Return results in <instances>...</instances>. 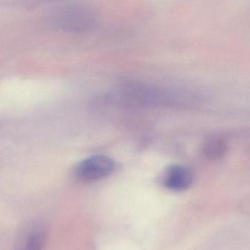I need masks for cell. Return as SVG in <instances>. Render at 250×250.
Instances as JSON below:
<instances>
[{
	"instance_id": "5",
	"label": "cell",
	"mask_w": 250,
	"mask_h": 250,
	"mask_svg": "<svg viewBox=\"0 0 250 250\" xmlns=\"http://www.w3.org/2000/svg\"><path fill=\"white\" fill-rule=\"evenodd\" d=\"M203 151L209 159H220L226 153L227 145L222 139H210L205 143Z\"/></svg>"
},
{
	"instance_id": "4",
	"label": "cell",
	"mask_w": 250,
	"mask_h": 250,
	"mask_svg": "<svg viewBox=\"0 0 250 250\" xmlns=\"http://www.w3.org/2000/svg\"><path fill=\"white\" fill-rule=\"evenodd\" d=\"M192 173L190 169L181 165L169 167L164 175V184L172 191H184L192 184Z\"/></svg>"
},
{
	"instance_id": "3",
	"label": "cell",
	"mask_w": 250,
	"mask_h": 250,
	"mask_svg": "<svg viewBox=\"0 0 250 250\" xmlns=\"http://www.w3.org/2000/svg\"><path fill=\"white\" fill-rule=\"evenodd\" d=\"M46 238V230L42 224H30L20 234L16 250H43Z\"/></svg>"
},
{
	"instance_id": "2",
	"label": "cell",
	"mask_w": 250,
	"mask_h": 250,
	"mask_svg": "<svg viewBox=\"0 0 250 250\" xmlns=\"http://www.w3.org/2000/svg\"><path fill=\"white\" fill-rule=\"evenodd\" d=\"M115 164L109 157L96 155L87 158L74 169L76 179L82 183H90L106 178L115 170Z\"/></svg>"
},
{
	"instance_id": "1",
	"label": "cell",
	"mask_w": 250,
	"mask_h": 250,
	"mask_svg": "<svg viewBox=\"0 0 250 250\" xmlns=\"http://www.w3.org/2000/svg\"><path fill=\"white\" fill-rule=\"evenodd\" d=\"M52 20L57 27L69 32L88 30L96 23L93 10L83 5H68L61 8Z\"/></svg>"
}]
</instances>
